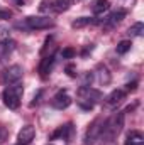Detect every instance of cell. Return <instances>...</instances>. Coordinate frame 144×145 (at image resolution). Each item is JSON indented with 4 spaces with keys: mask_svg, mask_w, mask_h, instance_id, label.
Masks as SVG:
<instances>
[{
    "mask_svg": "<svg viewBox=\"0 0 144 145\" xmlns=\"http://www.w3.org/2000/svg\"><path fill=\"white\" fill-rule=\"evenodd\" d=\"M122 127H124V113H114L107 121H104L100 138L105 142H114L122 132Z\"/></svg>",
    "mask_w": 144,
    "mask_h": 145,
    "instance_id": "cell-1",
    "label": "cell"
},
{
    "mask_svg": "<svg viewBox=\"0 0 144 145\" xmlns=\"http://www.w3.org/2000/svg\"><path fill=\"white\" fill-rule=\"evenodd\" d=\"M22 95H24V86L20 83L9 84L5 88V91H3V103H5V106L10 110H17L19 105H20Z\"/></svg>",
    "mask_w": 144,
    "mask_h": 145,
    "instance_id": "cell-2",
    "label": "cell"
},
{
    "mask_svg": "<svg viewBox=\"0 0 144 145\" xmlns=\"http://www.w3.org/2000/svg\"><path fill=\"white\" fill-rule=\"evenodd\" d=\"M78 96H80V101L78 103H80V106L83 110H92L95 103H98V101L104 100L102 93L98 89L90 88V86H81L78 89Z\"/></svg>",
    "mask_w": 144,
    "mask_h": 145,
    "instance_id": "cell-3",
    "label": "cell"
},
{
    "mask_svg": "<svg viewBox=\"0 0 144 145\" xmlns=\"http://www.w3.org/2000/svg\"><path fill=\"white\" fill-rule=\"evenodd\" d=\"M53 25H54V22L49 17H27L24 22L17 24V27H24V29H31V31H34V29H49Z\"/></svg>",
    "mask_w": 144,
    "mask_h": 145,
    "instance_id": "cell-4",
    "label": "cell"
},
{
    "mask_svg": "<svg viewBox=\"0 0 144 145\" xmlns=\"http://www.w3.org/2000/svg\"><path fill=\"white\" fill-rule=\"evenodd\" d=\"M22 78V68L19 64H14V66H9L5 71L2 72V83H5L7 86L9 84H15L19 83Z\"/></svg>",
    "mask_w": 144,
    "mask_h": 145,
    "instance_id": "cell-5",
    "label": "cell"
},
{
    "mask_svg": "<svg viewBox=\"0 0 144 145\" xmlns=\"http://www.w3.org/2000/svg\"><path fill=\"white\" fill-rule=\"evenodd\" d=\"M102 127H104L102 118H97V120L90 125V128L87 130V133H85V145H93L95 140H98V137H100V133H102Z\"/></svg>",
    "mask_w": 144,
    "mask_h": 145,
    "instance_id": "cell-6",
    "label": "cell"
},
{
    "mask_svg": "<svg viewBox=\"0 0 144 145\" xmlns=\"http://www.w3.org/2000/svg\"><path fill=\"white\" fill-rule=\"evenodd\" d=\"M126 98V91L124 89H114L110 95L104 98V106L107 110H115Z\"/></svg>",
    "mask_w": 144,
    "mask_h": 145,
    "instance_id": "cell-7",
    "label": "cell"
},
{
    "mask_svg": "<svg viewBox=\"0 0 144 145\" xmlns=\"http://www.w3.org/2000/svg\"><path fill=\"white\" fill-rule=\"evenodd\" d=\"M70 105H71V98H70V95L66 91L56 93L53 96V100H51V106L56 110H65V108H68Z\"/></svg>",
    "mask_w": 144,
    "mask_h": 145,
    "instance_id": "cell-8",
    "label": "cell"
},
{
    "mask_svg": "<svg viewBox=\"0 0 144 145\" xmlns=\"http://www.w3.org/2000/svg\"><path fill=\"white\" fill-rule=\"evenodd\" d=\"M36 137V130L32 125H26L20 128L19 135H17V144H22V145H29Z\"/></svg>",
    "mask_w": 144,
    "mask_h": 145,
    "instance_id": "cell-9",
    "label": "cell"
},
{
    "mask_svg": "<svg viewBox=\"0 0 144 145\" xmlns=\"http://www.w3.org/2000/svg\"><path fill=\"white\" fill-rule=\"evenodd\" d=\"M126 17V12L124 10H115V12H112V14H108L107 17L104 19V20H100L98 24H102L105 29H110V27H114V25H117L122 19Z\"/></svg>",
    "mask_w": 144,
    "mask_h": 145,
    "instance_id": "cell-10",
    "label": "cell"
},
{
    "mask_svg": "<svg viewBox=\"0 0 144 145\" xmlns=\"http://www.w3.org/2000/svg\"><path fill=\"white\" fill-rule=\"evenodd\" d=\"M53 66H54V56H46L42 61H41V64H39V72H41V76H48L51 69H53Z\"/></svg>",
    "mask_w": 144,
    "mask_h": 145,
    "instance_id": "cell-11",
    "label": "cell"
},
{
    "mask_svg": "<svg viewBox=\"0 0 144 145\" xmlns=\"http://www.w3.org/2000/svg\"><path fill=\"white\" fill-rule=\"evenodd\" d=\"M126 145H144V135L137 130L129 132V135L126 138Z\"/></svg>",
    "mask_w": 144,
    "mask_h": 145,
    "instance_id": "cell-12",
    "label": "cell"
},
{
    "mask_svg": "<svg viewBox=\"0 0 144 145\" xmlns=\"http://www.w3.org/2000/svg\"><path fill=\"white\" fill-rule=\"evenodd\" d=\"M108 10V0H93L92 3V12L95 15H102L104 12Z\"/></svg>",
    "mask_w": 144,
    "mask_h": 145,
    "instance_id": "cell-13",
    "label": "cell"
},
{
    "mask_svg": "<svg viewBox=\"0 0 144 145\" xmlns=\"http://www.w3.org/2000/svg\"><path fill=\"white\" fill-rule=\"evenodd\" d=\"M71 5V0H53V8L56 12H65Z\"/></svg>",
    "mask_w": 144,
    "mask_h": 145,
    "instance_id": "cell-14",
    "label": "cell"
},
{
    "mask_svg": "<svg viewBox=\"0 0 144 145\" xmlns=\"http://www.w3.org/2000/svg\"><path fill=\"white\" fill-rule=\"evenodd\" d=\"M143 32H144V24H143V22H136V24H134V25H131V27H129V31H127V34H129V36H132V37L143 36Z\"/></svg>",
    "mask_w": 144,
    "mask_h": 145,
    "instance_id": "cell-15",
    "label": "cell"
},
{
    "mask_svg": "<svg viewBox=\"0 0 144 145\" xmlns=\"http://www.w3.org/2000/svg\"><path fill=\"white\" fill-rule=\"evenodd\" d=\"M90 24H93V19H90V17H80V19H76L71 24V27L73 29H81V27L90 25Z\"/></svg>",
    "mask_w": 144,
    "mask_h": 145,
    "instance_id": "cell-16",
    "label": "cell"
},
{
    "mask_svg": "<svg viewBox=\"0 0 144 145\" xmlns=\"http://www.w3.org/2000/svg\"><path fill=\"white\" fill-rule=\"evenodd\" d=\"M131 40H120L119 44H117V54H126L129 49H131Z\"/></svg>",
    "mask_w": 144,
    "mask_h": 145,
    "instance_id": "cell-17",
    "label": "cell"
},
{
    "mask_svg": "<svg viewBox=\"0 0 144 145\" xmlns=\"http://www.w3.org/2000/svg\"><path fill=\"white\" fill-rule=\"evenodd\" d=\"M98 71H100V83L107 84L108 81H110V74H108V69L105 68V66H98Z\"/></svg>",
    "mask_w": 144,
    "mask_h": 145,
    "instance_id": "cell-18",
    "label": "cell"
},
{
    "mask_svg": "<svg viewBox=\"0 0 144 145\" xmlns=\"http://www.w3.org/2000/svg\"><path fill=\"white\" fill-rule=\"evenodd\" d=\"M75 49H71V47H66V49H63V57L65 59H71V57H75Z\"/></svg>",
    "mask_w": 144,
    "mask_h": 145,
    "instance_id": "cell-19",
    "label": "cell"
},
{
    "mask_svg": "<svg viewBox=\"0 0 144 145\" xmlns=\"http://www.w3.org/2000/svg\"><path fill=\"white\" fill-rule=\"evenodd\" d=\"M12 17V12L9 10V8H2L0 7V19L2 20H7V19H10Z\"/></svg>",
    "mask_w": 144,
    "mask_h": 145,
    "instance_id": "cell-20",
    "label": "cell"
},
{
    "mask_svg": "<svg viewBox=\"0 0 144 145\" xmlns=\"http://www.w3.org/2000/svg\"><path fill=\"white\" fill-rule=\"evenodd\" d=\"M9 31L5 29V27H0V42H5V40H9Z\"/></svg>",
    "mask_w": 144,
    "mask_h": 145,
    "instance_id": "cell-21",
    "label": "cell"
},
{
    "mask_svg": "<svg viewBox=\"0 0 144 145\" xmlns=\"http://www.w3.org/2000/svg\"><path fill=\"white\" fill-rule=\"evenodd\" d=\"M92 81H93V74H92V72H87V74H85L83 86H90V84H92Z\"/></svg>",
    "mask_w": 144,
    "mask_h": 145,
    "instance_id": "cell-22",
    "label": "cell"
},
{
    "mask_svg": "<svg viewBox=\"0 0 144 145\" xmlns=\"http://www.w3.org/2000/svg\"><path fill=\"white\" fill-rule=\"evenodd\" d=\"M5 138H7V130H5L3 127H0V144H2Z\"/></svg>",
    "mask_w": 144,
    "mask_h": 145,
    "instance_id": "cell-23",
    "label": "cell"
},
{
    "mask_svg": "<svg viewBox=\"0 0 144 145\" xmlns=\"http://www.w3.org/2000/svg\"><path fill=\"white\" fill-rule=\"evenodd\" d=\"M41 95H42V91H39L36 96H34V101L31 103V106H34V105H37V103H39V98H41Z\"/></svg>",
    "mask_w": 144,
    "mask_h": 145,
    "instance_id": "cell-24",
    "label": "cell"
},
{
    "mask_svg": "<svg viewBox=\"0 0 144 145\" xmlns=\"http://www.w3.org/2000/svg\"><path fill=\"white\" fill-rule=\"evenodd\" d=\"M136 86H137L136 83H132V84H127V91H134V89H136Z\"/></svg>",
    "mask_w": 144,
    "mask_h": 145,
    "instance_id": "cell-25",
    "label": "cell"
},
{
    "mask_svg": "<svg viewBox=\"0 0 144 145\" xmlns=\"http://www.w3.org/2000/svg\"><path fill=\"white\" fill-rule=\"evenodd\" d=\"M15 145H22V144H15Z\"/></svg>",
    "mask_w": 144,
    "mask_h": 145,
    "instance_id": "cell-26",
    "label": "cell"
},
{
    "mask_svg": "<svg viewBox=\"0 0 144 145\" xmlns=\"http://www.w3.org/2000/svg\"><path fill=\"white\" fill-rule=\"evenodd\" d=\"M19 2H20V0H19Z\"/></svg>",
    "mask_w": 144,
    "mask_h": 145,
    "instance_id": "cell-27",
    "label": "cell"
}]
</instances>
